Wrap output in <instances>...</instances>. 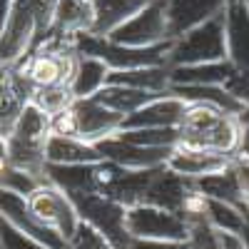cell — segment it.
I'll use <instances>...</instances> for the list:
<instances>
[{"label":"cell","mask_w":249,"mask_h":249,"mask_svg":"<svg viewBox=\"0 0 249 249\" xmlns=\"http://www.w3.org/2000/svg\"><path fill=\"white\" fill-rule=\"evenodd\" d=\"M247 137L249 132L242 117L202 102H187V110L177 124V144L224 157L247 150Z\"/></svg>","instance_id":"6da1fadb"},{"label":"cell","mask_w":249,"mask_h":249,"mask_svg":"<svg viewBox=\"0 0 249 249\" xmlns=\"http://www.w3.org/2000/svg\"><path fill=\"white\" fill-rule=\"evenodd\" d=\"M50 117L37 110L33 102L23 110L15 130L5 140V160L13 167L23 170L45 182V147L50 140Z\"/></svg>","instance_id":"7a4b0ae2"},{"label":"cell","mask_w":249,"mask_h":249,"mask_svg":"<svg viewBox=\"0 0 249 249\" xmlns=\"http://www.w3.org/2000/svg\"><path fill=\"white\" fill-rule=\"evenodd\" d=\"M77 62L75 37H45L30 50V55L15 68L25 82L37 88H55L70 85Z\"/></svg>","instance_id":"3957f363"},{"label":"cell","mask_w":249,"mask_h":249,"mask_svg":"<svg viewBox=\"0 0 249 249\" xmlns=\"http://www.w3.org/2000/svg\"><path fill=\"white\" fill-rule=\"evenodd\" d=\"M227 60V35H224V13L210 23H204L182 37L172 40L167 50V68H190L207 65V62Z\"/></svg>","instance_id":"277c9868"},{"label":"cell","mask_w":249,"mask_h":249,"mask_svg":"<svg viewBox=\"0 0 249 249\" xmlns=\"http://www.w3.org/2000/svg\"><path fill=\"white\" fill-rule=\"evenodd\" d=\"M172 45L164 43L157 48H124L117 45L107 37H100L92 33L77 35L75 37V50L77 55H88V57H97L102 60L110 70H137V68H155V65H167V50Z\"/></svg>","instance_id":"5b68a950"},{"label":"cell","mask_w":249,"mask_h":249,"mask_svg":"<svg viewBox=\"0 0 249 249\" xmlns=\"http://www.w3.org/2000/svg\"><path fill=\"white\" fill-rule=\"evenodd\" d=\"M80 222L90 224L92 230L100 234H105L117 249H127L130 247V234H127V224H124V214L127 207H122L120 202L100 195V192H88V195H68Z\"/></svg>","instance_id":"8992f818"},{"label":"cell","mask_w":249,"mask_h":249,"mask_svg":"<svg viewBox=\"0 0 249 249\" xmlns=\"http://www.w3.org/2000/svg\"><path fill=\"white\" fill-rule=\"evenodd\" d=\"M25 204L40 224L48 227L50 232H55L65 242H70V237L75 234L77 224H80V217L75 212L70 197L60 187H55L50 182H40L25 197Z\"/></svg>","instance_id":"52a82bcc"},{"label":"cell","mask_w":249,"mask_h":249,"mask_svg":"<svg viewBox=\"0 0 249 249\" xmlns=\"http://www.w3.org/2000/svg\"><path fill=\"white\" fill-rule=\"evenodd\" d=\"M37 45V23L30 0H13L10 15L0 30V68L15 70Z\"/></svg>","instance_id":"ba28073f"},{"label":"cell","mask_w":249,"mask_h":249,"mask_svg":"<svg viewBox=\"0 0 249 249\" xmlns=\"http://www.w3.org/2000/svg\"><path fill=\"white\" fill-rule=\"evenodd\" d=\"M127 234L132 239H152V242H187L190 224L177 212H167L160 207L137 204L124 214Z\"/></svg>","instance_id":"9c48e42d"},{"label":"cell","mask_w":249,"mask_h":249,"mask_svg":"<svg viewBox=\"0 0 249 249\" xmlns=\"http://www.w3.org/2000/svg\"><path fill=\"white\" fill-rule=\"evenodd\" d=\"M107 40L124 45V48H157V45L170 43L164 0H152L150 5H144L132 20H127Z\"/></svg>","instance_id":"30bf717a"},{"label":"cell","mask_w":249,"mask_h":249,"mask_svg":"<svg viewBox=\"0 0 249 249\" xmlns=\"http://www.w3.org/2000/svg\"><path fill=\"white\" fill-rule=\"evenodd\" d=\"M70 110H72V117H75L77 140H85L90 144H97L102 140L112 137L115 132H120L122 120H124L117 112L107 110L97 97L75 100Z\"/></svg>","instance_id":"8fae6325"},{"label":"cell","mask_w":249,"mask_h":249,"mask_svg":"<svg viewBox=\"0 0 249 249\" xmlns=\"http://www.w3.org/2000/svg\"><path fill=\"white\" fill-rule=\"evenodd\" d=\"M95 147L100 150V155L107 162L117 164L122 170L130 172H140V170H157L167 164V157L172 150H152V147H140V144H132L127 140H122L117 132L107 140L97 142Z\"/></svg>","instance_id":"7c38bea8"},{"label":"cell","mask_w":249,"mask_h":249,"mask_svg":"<svg viewBox=\"0 0 249 249\" xmlns=\"http://www.w3.org/2000/svg\"><path fill=\"white\" fill-rule=\"evenodd\" d=\"M224 8H227V0H164V18H167L170 40H177L184 33L219 18Z\"/></svg>","instance_id":"4fadbf2b"},{"label":"cell","mask_w":249,"mask_h":249,"mask_svg":"<svg viewBox=\"0 0 249 249\" xmlns=\"http://www.w3.org/2000/svg\"><path fill=\"white\" fill-rule=\"evenodd\" d=\"M0 219H5L13 230H18L20 234H25L40 244H45L50 249H68V242L57 237L55 232H50L48 227H43L33 212L28 210L25 204V197H20L15 192H8V190H0Z\"/></svg>","instance_id":"5bb4252c"},{"label":"cell","mask_w":249,"mask_h":249,"mask_svg":"<svg viewBox=\"0 0 249 249\" xmlns=\"http://www.w3.org/2000/svg\"><path fill=\"white\" fill-rule=\"evenodd\" d=\"M184 110H187V102L167 92L150 100L147 105L132 112L130 117H124L120 130H170L179 124Z\"/></svg>","instance_id":"9a60e30c"},{"label":"cell","mask_w":249,"mask_h":249,"mask_svg":"<svg viewBox=\"0 0 249 249\" xmlns=\"http://www.w3.org/2000/svg\"><path fill=\"white\" fill-rule=\"evenodd\" d=\"M33 88L25 82V77L18 70L0 68V140H8L10 132L23 115V110L30 105Z\"/></svg>","instance_id":"2e32d148"},{"label":"cell","mask_w":249,"mask_h":249,"mask_svg":"<svg viewBox=\"0 0 249 249\" xmlns=\"http://www.w3.org/2000/svg\"><path fill=\"white\" fill-rule=\"evenodd\" d=\"M230 157L217 155V152H204V150H192V147H177L170 152L167 157V167L170 172H175L177 177L187 179V182H202L212 175H219L227 170Z\"/></svg>","instance_id":"e0dca14e"},{"label":"cell","mask_w":249,"mask_h":249,"mask_svg":"<svg viewBox=\"0 0 249 249\" xmlns=\"http://www.w3.org/2000/svg\"><path fill=\"white\" fill-rule=\"evenodd\" d=\"M227 60L239 72H249V8L244 0H227L224 8Z\"/></svg>","instance_id":"ac0fdd59"},{"label":"cell","mask_w":249,"mask_h":249,"mask_svg":"<svg viewBox=\"0 0 249 249\" xmlns=\"http://www.w3.org/2000/svg\"><path fill=\"white\" fill-rule=\"evenodd\" d=\"M92 25H95V0H60L53 25L45 37H77L92 33Z\"/></svg>","instance_id":"d6986e66"},{"label":"cell","mask_w":249,"mask_h":249,"mask_svg":"<svg viewBox=\"0 0 249 249\" xmlns=\"http://www.w3.org/2000/svg\"><path fill=\"white\" fill-rule=\"evenodd\" d=\"M195 182H187L182 177H177L175 172H170L167 167H160L155 179L150 182V190L144 195L142 204H150V207H160V210H167V212H177L182 214V207L184 199L190 195Z\"/></svg>","instance_id":"ffe728a7"},{"label":"cell","mask_w":249,"mask_h":249,"mask_svg":"<svg viewBox=\"0 0 249 249\" xmlns=\"http://www.w3.org/2000/svg\"><path fill=\"white\" fill-rule=\"evenodd\" d=\"M152 0H95V25L92 35L110 37L115 30H120L127 20H132L144 5Z\"/></svg>","instance_id":"44dd1931"},{"label":"cell","mask_w":249,"mask_h":249,"mask_svg":"<svg viewBox=\"0 0 249 249\" xmlns=\"http://www.w3.org/2000/svg\"><path fill=\"white\" fill-rule=\"evenodd\" d=\"M45 160L48 164H97L105 162L95 144L77 140V137H57L50 135L48 147H45Z\"/></svg>","instance_id":"7402d4cb"},{"label":"cell","mask_w":249,"mask_h":249,"mask_svg":"<svg viewBox=\"0 0 249 249\" xmlns=\"http://www.w3.org/2000/svg\"><path fill=\"white\" fill-rule=\"evenodd\" d=\"M107 85H122L142 90L150 95H167L170 92V68L167 65H155V68H137V70H110Z\"/></svg>","instance_id":"603a6c76"},{"label":"cell","mask_w":249,"mask_h":249,"mask_svg":"<svg viewBox=\"0 0 249 249\" xmlns=\"http://www.w3.org/2000/svg\"><path fill=\"white\" fill-rule=\"evenodd\" d=\"M157 170H140V172L120 170V175L115 177V182L102 195L115 199V202H120L122 207H127V210H130V207H137V204H142L144 195H147L150 182L155 179Z\"/></svg>","instance_id":"cb8c5ba5"},{"label":"cell","mask_w":249,"mask_h":249,"mask_svg":"<svg viewBox=\"0 0 249 249\" xmlns=\"http://www.w3.org/2000/svg\"><path fill=\"white\" fill-rule=\"evenodd\" d=\"M107 75L110 68L97 57H88V55H77L75 62V72L70 80V90L75 100H88L95 97L102 88L107 85Z\"/></svg>","instance_id":"d4e9b609"},{"label":"cell","mask_w":249,"mask_h":249,"mask_svg":"<svg viewBox=\"0 0 249 249\" xmlns=\"http://www.w3.org/2000/svg\"><path fill=\"white\" fill-rule=\"evenodd\" d=\"M234 65L230 60L207 62V65H190V68H172L170 82L172 85H217L224 88L234 75Z\"/></svg>","instance_id":"484cf974"},{"label":"cell","mask_w":249,"mask_h":249,"mask_svg":"<svg viewBox=\"0 0 249 249\" xmlns=\"http://www.w3.org/2000/svg\"><path fill=\"white\" fill-rule=\"evenodd\" d=\"M170 92L182 97L184 102H202V105H212L224 112H232L237 117L244 115V105L227 90L217 85H170Z\"/></svg>","instance_id":"4316f807"},{"label":"cell","mask_w":249,"mask_h":249,"mask_svg":"<svg viewBox=\"0 0 249 249\" xmlns=\"http://www.w3.org/2000/svg\"><path fill=\"white\" fill-rule=\"evenodd\" d=\"M107 110L117 112L120 117H130L132 112H137L140 107H144L150 100L160 97V95H150L142 90H132V88H122V85H105L97 95H95Z\"/></svg>","instance_id":"83f0119b"},{"label":"cell","mask_w":249,"mask_h":249,"mask_svg":"<svg viewBox=\"0 0 249 249\" xmlns=\"http://www.w3.org/2000/svg\"><path fill=\"white\" fill-rule=\"evenodd\" d=\"M30 102L37 110H43L48 117H55L60 112L70 110L75 97H72L70 85H55V88H37V90H33Z\"/></svg>","instance_id":"f1b7e54d"},{"label":"cell","mask_w":249,"mask_h":249,"mask_svg":"<svg viewBox=\"0 0 249 249\" xmlns=\"http://www.w3.org/2000/svg\"><path fill=\"white\" fill-rule=\"evenodd\" d=\"M122 140H127L140 147H152V150H175L177 147V127L170 130H120Z\"/></svg>","instance_id":"f546056e"},{"label":"cell","mask_w":249,"mask_h":249,"mask_svg":"<svg viewBox=\"0 0 249 249\" xmlns=\"http://www.w3.org/2000/svg\"><path fill=\"white\" fill-rule=\"evenodd\" d=\"M197 184V190L202 192V195H207V197H212V199H219V202H227V204H234V207H242L244 210V199L239 197V192H237V187H234V182L230 179V175H227V170L224 172H219V175H212V177H207V179H202V182H195Z\"/></svg>","instance_id":"4dcf8cb0"},{"label":"cell","mask_w":249,"mask_h":249,"mask_svg":"<svg viewBox=\"0 0 249 249\" xmlns=\"http://www.w3.org/2000/svg\"><path fill=\"white\" fill-rule=\"evenodd\" d=\"M40 182H43V179H37V177H33V175H28L23 170L13 167V164H8V162L0 167V190L15 192L20 197H28Z\"/></svg>","instance_id":"1f68e13d"},{"label":"cell","mask_w":249,"mask_h":249,"mask_svg":"<svg viewBox=\"0 0 249 249\" xmlns=\"http://www.w3.org/2000/svg\"><path fill=\"white\" fill-rule=\"evenodd\" d=\"M227 175L234 182L239 197L244 199V204H249V150H242L237 155L230 157L227 164Z\"/></svg>","instance_id":"d6a6232c"},{"label":"cell","mask_w":249,"mask_h":249,"mask_svg":"<svg viewBox=\"0 0 249 249\" xmlns=\"http://www.w3.org/2000/svg\"><path fill=\"white\" fill-rule=\"evenodd\" d=\"M68 249H117L105 234H100L97 230H92L90 224L80 222L75 234L68 242Z\"/></svg>","instance_id":"836d02e7"},{"label":"cell","mask_w":249,"mask_h":249,"mask_svg":"<svg viewBox=\"0 0 249 249\" xmlns=\"http://www.w3.org/2000/svg\"><path fill=\"white\" fill-rule=\"evenodd\" d=\"M0 249H50V247L20 234L5 219H0Z\"/></svg>","instance_id":"e575fe53"},{"label":"cell","mask_w":249,"mask_h":249,"mask_svg":"<svg viewBox=\"0 0 249 249\" xmlns=\"http://www.w3.org/2000/svg\"><path fill=\"white\" fill-rule=\"evenodd\" d=\"M60 0H30V10L35 15V23H37V43L48 35L50 25H53V18L57 10Z\"/></svg>","instance_id":"d590c367"},{"label":"cell","mask_w":249,"mask_h":249,"mask_svg":"<svg viewBox=\"0 0 249 249\" xmlns=\"http://www.w3.org/2000/svg\"><path fill=\"white\" fill-rule=\"evenodd\" d=\"M217 249H249L244 232H230V230H214Z\"/></svg>","instance_id":"8d00e7d4"},{"label":"cell","mask_w":249,"mask_h":249,"mask_svg":"<svg viewBox=\"0 0 249 249\" xmlns=\"http://www.w3.org/2000/svg\"><path fill=\"white\" fill-rule=\"evenodd\" d=\"M127 249H190L187 242H152V239H130Z\"/></svg>","instance_id":"74e56055"},{"label":"cell","mask_w":249,"mask_h":249,"mask_svg":"<svg viewBox=\"0 0 249 249\" xmlns=\"http://www.w3.org/2000/svg\"><path fill=\"white\" fill-rule=\"evenodd\" d=\"M10 8H13V0H0V30H3L5 20L10 15Z\"/></svg>","instance_id":"f35d334b"},{"label":"cell","mask_w":249,"mask_h":249,"mask_svg":"<svg viewBox=\"0 0 249 249\" xmlns=\"http://www.w3.org/2000/svg\"><path fill=\"white\" fill-rule=\"evenodd\" d=\"M5 162H8V160H5V142L0 140V167H3Z\"/></svg>","instance_id":"ab89813d"},{"label":"cell","mask_w":249,"mask_h":249,"mask_svg":"<svg viewBox=\"0 0 249 249\" xmlns=\"http://www.w3.org/2000/svg\"><path fill=\"white\" fill-rule=\"evenodd\" d=\"M242 122H244V127H247V132H249V110L244 112V117H242Z\"/></svg>","instance_id":"60d3db41"},{"label":"cell","mask_w":249,"mask_h":249,"mask_svg":"<svg viewBox=\"0 0 249 249\" xmlns=\"http://www.w3.org/2000/svg\"><path fill=\"white\" fill-rule=\"evenodd\" d=\"M247 219H249V204H247Z\"/></svg>","instance_id":"b9f144b4"},{"label":"cell","mask_w":249,"mask_h":249,"mask_svg":"<svg viewBox=\"0 0 249 249\" xmlns=\"http://www.w3.org/2000/svg\"><path fill=\"white\" fill-rule=\"evenodd\" d=\"M244 5H247V8H249V0H244Z\"/></svg>","instance_id":"7bdbcfd3"},{"label":"cell","mask_w":249,"mask_h":249,"mask_svg":"<svg viewBox=\"0 0 249 249\" xmlns=\"http://www.w3.org/2000/svg\"><path fill=\"white\" fill-rule=\"evenodd\" d=\"M247 150H249V137H247Z\"/></svg>","instance_id":"ee69618b"}]
</instances>
